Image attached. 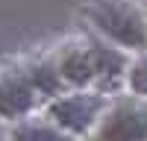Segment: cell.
Listing matches in <instances>:
<instances>
[{"label": "cell", "mask_w": 147, "mask_h": 141, "mask_svg": "<svg viewBox=\"0 0 147 141\" xmlns=\"http://www.w3.org/2000/svg\"><path fill=\"white\" fill-rule=\"evenodd\" d=\"M106 109H109V103H106V97L100 91L80 88V91L53 97L50 106H47V117L56 126L68 129L71 135H82V132L97 129V124L106 115Z\"/></svg>", "instance_id": "2"}, {"label": "cell", "mask_w": 147, "mask_h": 141, "mask_svg": "<svg viewBox=\"0 0 147 141\" xmlns=\"http://www.w3.org/2000/svg\"><path fill=\"white\" fill-rule=\"evenodd\" d=\"M41 97L44 94L35 85L30 65L0 70V117L3 121H15V124L27 121Z\"/></svg>", "instance_id": "4"}, {"label": "cell", "mask_w": 147, "mask_h": 141, "mask_svg": "<svg viewBox=\"0 0 147 141\" xmlns=\"http://www.w3.org/2000/svg\"><path fill=\"white\" fill-rule=\"evenodd\" d=\"M12 141H77L68 129L56 126L53 121H38V117H27V121L15 124L12 129Z\"/></svg>", "instance_id": "6"}, {"label": "cell", "mask_w": 147, "mask_h": 141, "mask_svg": "<svg viewBox=\"0 0 147 141\" xmlns=\"http://www.w3.org/2000/svg\"><path fill=\"white\" fill-rule=\"evenodd\" d=\"M56 62H59V70H62V77H65V85L88 88L91 82L100 79V70H97V56H94V44H91V38L82 41V44H68Z\"/></svg>", "instance_id": "5"}, {"label": "cell", "mask_w": 147, "mask_h": 141, "mask_svg": "<svg viewBox=\"0 0 147 141\" xmlns=\"http://www.w3.org/2000/svg\"><path fill=\"white\" fill-rule=\"evenodd\" d=\"M127 85H129V91L136 94V97H144V100H147V50L138 53V56L129 62Z\"/></svg>", "instance_id": "7"}, {"label": "cell", "mask_w": 147, "mask_h": 141, "mask_svg": "<svg viewBox=\"0 0 147 141\" xmlns=\"http://www.w3.org/2000/svg\"><path fill=\"white\" fill-rule=\"evenodd\" d=\"M85 18L109 44L132 53L147 50V12H141L132 0H91Z\"/></svg>", "instance_id": "1"}, {"label": "cell", "mask_w": 147, "mask_h": 141, "mask_svg": "<svg viewBox=\"0 0 147 141\" xmlns=\"http://www.w3.org/2000/svg\"><path fill=\"white\" fill-rule=\"evenodd\" d=\"M94 141H147V100L136 94L115 100L97 124Z\"/></svg>", "instance_id": "3"}]
</instances>
